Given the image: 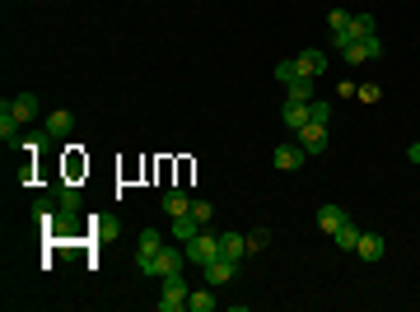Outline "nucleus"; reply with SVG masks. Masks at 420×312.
<instances>
[{"instance_id":"30","label":"nucleus","mask_w":420,"mask_h":312,"mask_svg":"<svg viewBox=\"0 0 420 312\" xmlns=\"http://www.w3.org/2000/svg\"><path fill=\"white\" fill-rule=\"evenodd\" d=\"M406 158H411V163H420V140L411 145V149H406Z\"/></svg>"},{"instance_id":"4","label":"nucleus","mask_w":420,"mask_h":312,"mask_svg":"<svg viewBox=\"0 0 420 312\" xmlns=\"http://www.w3.org/2000/svg\"><path fill=\"white\" fill-rule=\"evenodd\" d=\"M304 158H309V149H304V145H276L271 163H276L280 172H295V168H304Z\"/></svg>"},{"instance_id":"12","label":"nucleus","mask_w":420,"mask_h":312,"mask_svg":"<svg viewBox=\"0 0 420 312\" xmlns=\"http://www.w3.org/2000/svg\"><path fill=\"white\" fill-rule=\"evenodd\" d=\"M169 229H173V238H178V243H187V238H196V233H201V224H196V215H192V210H187V215H178Z\"/></svg>"},{"instance_id":"24","label":"nucleus","mask_w":420,"mask_h":312,"mask_svg":"<svg viewBox=\"0 0 420 312\" xmlns=\"http://www.w3.org/2000/svg\"><path fill=\"white\" fill-rule=\"evenodd\" d=\"M350 19H355V15H345V10H332V15H327V24H332V38H341V33L350 28Z\"/></svg>"},{"instance_id":"25","label":"nucleus","mask_w":420,"mask_h":312,"mask_svg":"<svg viewBox=\"0 0 420 312\" xmlns=\"http://www.w3.org/2000/svg\"><path fill=\"white\" fill-rule=\"evenodd\" d=\"M271 75H276L280 84H290V79H299V65H295V56H290V61H276V70H271Z\"/></svg>"},{"instance_id":"1","label":"nucleus","mask_w":420,"mask_h":312,"mask_svg":"<svg viewBox=\"0 0 420 312\" xmlns=\"http://www.w3.org/2000/svg\"><path fill=\"white\" fill-rule=\"evenodd\" d=\"M136 261H140V275H159V280H164V275H178V270L187 265V252H178V247L164 243L159 252H140Z\"/></svg>"},{"instance_id":"15","label":"nucleus","mask_w":420,"mask_h":312,"mask_svg":"<svg viewBox=\"0 0 420 312\" xmlns=\"http://www.w3.org/2000/svg\"><path fill=\"white\" fill-rule=\"evenodd\" d=\"M280 117H285L290 131H299V126H309V103H290V98H285V112H280Z\"/></svg>"},{"instance_id":"26","label":"nucleus","mask_w":420,"mask_h":312,"mask_svg":"<svg viewBox=\"0 0 420 312\" xmlns=\"http://www.w3.org/2000/svg\"><path fill=\"white\" fill-rule=\"evenodd\" d=\"M192 215H196V224L205 229V224L215 219V205H210V201H192Z\"/></svg>"},{"instance_id":"7","label":"nucleus","mask_w":420,"mask_h":312,"mask_svg":"<svg viewBox=\"0 0 420 312\" xmlns=\"http://www.w3.org/2000/svg\"><path fill=\"white\" fill-rule=\"evenodd\" d=\"M295 65H299V75H313V79H318V75L327 70V51H322V47H304V51L295 56Z\"/></svg>"},{"instance_id":"18","label":"nucleus","mask_w":420,"mask_h":312,"mask_svg":"<svg viewBox=\"0 0 420 312\" xmlns=\"http://www.w3.org/2000/svg\"><path fill=\"white\" fill-rule=\"evenodd\" d=\"M10 112H15L19 122H33V117H38V98H33V94H19L15 103H10Z\"/></svg>"},{"instance_id":"14","label":"nucleus","mask_w":420,"mask_h":312,"mask_svg":"<svg viewBox=\"0 0 420 312\" xmlns=\"http://www.w3.org/2000/svg\"><path fill=\"white\" fill-rule=\"evenodd\" d=\"M164 210H169L173 219H178V215H187V210H192V196H187L182 187H173V191H164Z\"/></svg>"},{"instance_id":"17","label":"nucleus","mask_w":420,"mask_h":312,"mask_svg":"<svg viewBox=\"0 0 420 312\" xmlns=\"http://www.w3.org/2000/svg\"><path fill=\"white\" fill-rule=\"evenodd\" d=\"M359 256H364V261H378V256H383V238L378 233H359Z\"/></svg>"},{"instance_id":"5","label":"nucleus","mask_w":420,"mask_h":312,"mask_svg":"<svg viewBox=\"0 0 420 312\" xmlns=\"http://www.w3.org/2000/svg\"><path fill=\"white\" fill-rule=\"evenodd\" d=\"M373 33H378L373 15H355V19H350V28H345L341 38H332V42H336V47H341V42H364V38H373Z\"/></svg>"},{"instance_id":"9","label":"nucleus","mask_w":420,"mask_h":312,"mask_svg":"<svg viewBox=\"0 0 420 312\" xmlns=\"http://www.w3.org/2000/svg\"><path fill=\"white\" fill-rule=\"evenodd\" d=\"M219 298H215V284H205V289H192L187 294V312H215Z\"/></svg>"},{"instance_id":"28","label":"nucleus","mask_w":420,"mask_h":312,"mask_svg":"<svg viewBox=\"0 0 420 312\" xmlns=\"http://www.w3.org/2000/svg\"><path fill=\"white\" fill-rule=\"evenodd\" d=\"M266 243H271V233H266V229H252V233H248V252H262Z\"/></svg>"},{"instance_id":"23","label":"nucleus","mask_w":420,"mask_h":312,"mask_svg":"<svg viewBox=\"0 0 420 312\" xmlns=\"http://www.w3.org/2000/svg\"><path fill=\"white\" fill-rule=\"evenodd\" d=\"M309 122L327 126V122H332V103H322V98H313V103H309Z\"/></svg>"},{"instance_id":"8","label":"nucleus","mask_w":420,"mask_h":312,"mask_svg":"<svg viewBox=\"0 0 420 312\" xmlns=\"http://www.w3.org/2000/svg\"><path fill=\"white\" fill-rule=\"evenodd\" d=\"M299 145H304L309 154H322V149H327V126H318V122L299 126Z\"/></svg>"},{"instance_id":"10","label":"nucleus","mask_w":420,"mask_h":312,"mask_svg":"<svg viewBox=\"0 0 420 312\" xmlns=\"http://www.w3.org/2000/svg\"><path fill=\"white\" fill-rule=\"evenodd\" d=\"M313 84H318L313 75H299V79H290V84H285V98H290V103H313Z\"/></svg>"},{"instance_id":"3","label":"nucleus","mask_w":420,"mask_h":312,"mask_svg":"<svg viewBox=\"0 0 420 312\" xmlns=\"http://www.w3.org/2000/svg\"><path fill=\"white\" fill-rule=\"evenodd\" d=\"M182 252H187V261H196V265H210V261L219 256V233L201 229L196 238H187V243H182Z\"/></svg>"},{"instance_id":"13","label":"nucleus","mask_w":420,"mask_h":312,"mask_svg":"<svg viewBox=\"0 0 420 312\" xmlns=\"http://www.w3.org/2000/svg\"><path fill=\"white\" fill-rule=\"evenodd\" d=\"M243 252H248V238H238V233H219V256H229V261H243Z\"/></svg>"},{"instance_id":"29","label":"nucleus","mask_w":420,"mask_h":312,"mask_svg":"<svg viewBox=\"0 0 420 312\" xmlns=\"http://www.w3.org/2000/svg\"><path fill=\"white\" fill-rule=\"evenodd\" d=\"M359 98L364 103H378V84H359Z\"/></svg>"},{"instance_id":"21","label":"nucleus","mask_w":420,"mask_h":312,"mask_svg":"<svg viewBox=\"0 0 420 312\" xmlns=\"http://www.w3.org/2000/svg\"><path fill=\"white\" fill-rule=\"evenodd\" d=\"M0 136H5V140H15V136H19V117L10 112V103L0 108Z\"/></svg>"},{"instance_id":"11","label":"nucleus","mask_w":420,"mask_h":312,"mask_svg":"<svg viewBox=\"0 0 420 312\" xmlns=\"http://www.w3.org/2000/svg\"><path fill=\"white\" fill-rule=\"evenodd\" d=\"M341 224H345V210H341V205H318V229H322V233H336Z\"/></svg>"},{"instance_id":"22","label":"nucleus","mask_w":420,"mask_h":312,"mask_svg":"<svg viewBox=\"0 0 420 312\" xmlns=\"http://www.w3.org/2000/svg\"><path fill=\"white\" fill-rule=\"evenodd\" d=\"M336 51L345 56V65H364V61H369V56H364V42H341Z\"/></svg>"},{"instance_id":"6","label":"nucleus","mask_w":420,"mask_h":312,"mask_svg":"<svg viewBox=\"0 0 420 312\" xmlns=\"http://www.w3.org/2000/svg\"><path fill=\"white\" fill-rule=\"evenodd\" d=\"M201 270H205V284H215V289H219V284H229L233 275H238V261H229V256H215V261L201 265Z\"/></svg>"},{"instance_id":"20","label":"nucleus","mask_w":420,"mask_h":312,"mask_svg":"<svg viewBox=\"0 0 420 312\" xmlns=\"http://www.w3.org/2000/svg\"><path fill=\"white\" fill-rule=\"evenodd\" d=\"M159 247H164L159 229H140V238H136V252H159Z\"/></svg>"},{"instance_id":"19","label":"nucleus","mask_w":420,"mask_h":312,"mask_svg":"<svg viewBox=\"0 0 420 312\" xmlns=\"http://www.w3.org/2000/svg\"><path fill=\"white\" fill-rule=\"evenodd\" d=\"M70 126H75V117H70V112H65V108H56V112H52V117H47V131H52V136H65Z\"/></svg>"},{"instance_id":"16","label":"nucleus","mask_w":420,"mask_h":312,"mask_svg":"<svg viewBox=\"0 0 420 312\" xmlns=\"http://www.w3.org/2000/svg\"><path fill=\"white\" fill-rule=\"evenodd\" d=\"M332 243H336V247H341V252H355V247H359V229H355V224H350V219H345L341 229L332 233Z\"/></svg>"},{"instance_id":"27","label":"nucleus","mask_w":420,"mask_h":312,"mask_svg":"<svg viewBox=\"0 0 420 312\" xmlns=\"http://www.w3.org/2000/svg\"><path fill=\"white\" fill-rule=\"evenodd\" d=\"M364 56H369V61H383V38H378V33L364 38Z\"/></svg>"},{"instance_id":"2","label":"nucleus","mask_w":420,"mask_h":312,"mask_svg":"<svg viewBox=\"0 0 420 312\" xmlns=\"http://www.w3.org/2000/svg\"><path fill=\"white\" fill-rule=\"evenodd\" d=\"M187 294H192V289H187L182 270H178V275H164V280H159V312H182Z\"/></svg>"}]
</instances>
